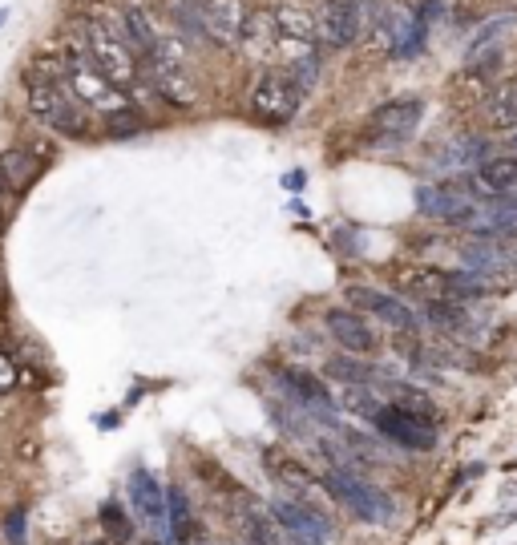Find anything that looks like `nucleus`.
Masks as SVG:
<instances>
[{"mask_svg":"<svg viewBox=\"0 0 517 545\" xmlns=\"http://www.w3.org/2000/svg\"><path fill=\"white\" fill-rule=\"evenodd\" d=\"M65 49L69 53H81L89 65H97L106 73L122 93H146V77H142V61L134 53V45L126 41L122 33V21L110 25V21H81L69 37H65Z\"/></svg>","mask_w":517,"mask_h":545,"instance_id":"obj_1","label":"nucleus"},{"mask_svg":"<svg viewBox=\"0 0 517 545\" xmlns=\"http://www.w3.org/2000/svg\"><path fill=\"white\" fill-rule=\"evenodd\" d=\"M33 69L37 73H45L49 81H57L65 93H73L89 114H101V118H114V114H122V109H130V97L101 73L97 65H89L81 53H61V57H41V61H33Z\"/></svg>","mask_w":517,"mask_h":545,"instance_id":"obj_2","label":"nucleus"},{"mask_svg":"<svg viewBox=\"0 0 517 545\" xmlns=\"http://www.w3.org/2000/svg\"><path fill=\"white\" fill-rule=\"evenodd\" d=\"M25 105H29V114L41 126H49L53 134H65V138H85L89 134V109L73 93H65L57 81L37 73L33 65L25 69Z\"/></svg>","mask_w":517,"mask_h":545,"instance_id":"obj_3","label":"nucleus"},{"mask_svg":"<svg viewBox=\"0 0 517 545\" xmlns=\"http://www.w3.org/2000/svg\"><path fill=\"white\" fill-rule=\"evenodd\" d=\"M303 85L279 65V69H267L255 85H251V114L263 122V126H287L299 105H303Z\"/></svg>","mask_w":517,"mask_h":545,"instance_id":"obj_4","label":"nucleus"},{"mask_svg":"<svg viewBox=\"0 0 517 545\" xmlns=\"http://www.w3.org/2000/svg\"><path fill=\"white\" fill-rule=\"evenodd\" d=\"M348 513H356L360 521H368V525H384L392 513H396V505H392V497L384 493V489H376L372 481H364V477H356L352 469H328L324 473V481H320Z\"/></svg>","mask_w":517,"mask_h":545,"instance_id":"obj_5","label":"nucleus"},{"mask_svg":"<svg viewBox=\"0 0 517 545\" xmlns=\"http://www.w3.org/2000/svg\"><path fill=\"white\" fill-rule=\"evenodd\" d=\"M425 118V101L421 97H396V101H384L372 109V118H368V142L372 146H400L408 142L412 134H417Z\"/></svg>","mask_w":517,"mask_h":545,"instance_id":"obj_6","label":"nucleus"},{"mask_svg":"<svg viewBox=\"0 0 517 545\" xmlns=\"http://www.w3.org/2000/svg\"><path fill=\"white\" fill-rule=\"evenodd\" d=\"M372 424H376L380 436H388L392 445H400L408 453H429L437 445V432H441L437 420H425L417 412H404L396 404H380V412L372 416Z\"/></svg>","mask_w":517,"mask_h":545,"instance_id":"obj_7","label":"nucleus"},{"mask_svg":"<svg viewBox=\"0 0 517 545\" xmlns=\"http://www.w3.org/2000/svg\"><path fill=\"white\" fill-rule=\"evenodd\" d=\"M126 493H130V509H134L138 525L154 541H170V509H166V489L158 485V477L146 469H134L126 481Z\"/></svg>","mask_w":517,"mask_h":545,"instance_id":"obj_8","label":"nucleus"},{"mask_svg":"<svg viewBox=\"0 0 517 545\" xmlns=\"http://www.w3.org/2000/svg\"><path fill=\"white\" fill-rule=\"evenodd\" d=\"M271 17L279 25V49H316V41H320V5L316 0H275Z\"/></svg>","mask_w":517,"mask_h":545,"instance_id":"obj_9","label":"nucleus"},{"mask_svg":"<svg viewBox=\"0 0 517 545\" xmlns=\"http://www.w3.org/2000/svg\"><path fill=\"white\" fill-rule=\"evenodd\" d=\"M417 210H421L425 218H437V223L461 227V231H469V227L481 223L477 198H469V194H461V190H453V186H421V190H417Z\"/></svg>","mask_w":517,"mask_h":545,"instance_id":"obj_10","label":"nucleus"},{"mask_svg":"<svg viewBox=\"0 0 517 545\" xmlns=\"http://www.w3.org/2000/svg\"><path fill=\"white\" fill-rule=\"evenodd\" d=\"M271 513H275V521H279V529L287 533L291 545H324L332 537L328 517L320 509H312L307 501H299V497H275Z\"/></svg>","mask_w":517,"mask_h":545,"instance_id":"obj_11","label":"nucleus"},{"mask_svg":"<svg viewBox=\"0 0 517 545\" xmlns=\"http://www.w3.org/2000/svg\"><path fill=\"white\" fill-rule=\"evenodd\" d=\"M202 29H206V41L215 45H239L243 37V25L251 17L247 0H190Z\"/></svg>","mask_w":517,"mask_h":545,"instance_id":"obj_12","label":"nucleus"},{"mask_svg":"<svg viewBox=\"0 0 517 545\" xmlns=\"http://www.w3.org/2000/svg\"><path fill=\"white\" fill-rule=\"evenodd\" d=\"M364 33V0H320V45L348 49Z\"/></svg>","mask_w":517,"mask_h":545,"instance_id":"obj_13","label":"nucleus"},{"mask_svg":"<svg viewBox=\"0 0 517 545\" xmlns=\"http://www.w3.org/2000/svg\"><path fill=\"white\" fill-rule=\"evenodd\" d=\"M348 303L360 311V315H372L396 332H417V311H412L400 295H388V291H376V287H348Z\"/></svg>","mask_w":517,"mask_h":545,"instance_id":"obj_14","label":"nucleus"},{"mask_svg":"<svg viewBox=\"0 0 517 545\" xmlns=\"http://www.w3.org/2000/svg\"><path fill=\"white\" fill-rule=\"evenodd\" d=\"M324 323H328L332 340H336L344 352H352V356H372V352L380 348V336L372 332V323H368L356 307H332V311L324 315Z\"/></svg>","mask_w":517,"mask_h":545,"instance_id":"obj_15","label":"nucleus"},{"mask_svg":"<svg viewBox=\"0 0 517 545\" xmlns=\"http://www.w3.org/2000/svg\"><path fill=\"white\" fill-rule=\"evenodd\" d=\"M239 49L255 61H279V25H275L271 9H251L243 37H239Z\"/></svg>","mask_w":517,"mask_h":545,"instance_id":"obj_16","label":"nucleus"},{"mask_svg":"<svg viewBox=\"0 0 517 545\" xmlns=\"http://www.w3.org/2000/svg\"><path fill=\"white\" fill-rule=\"evenodd\" d=\"M396 287L417 295L425 303H437V299H453V275L449 271H437V267H400L396 271Z\"/></svg>","mask_w":517,"mask_h":545,"instance_id":"obj_17","label":"nucleus"},{"mask_svg":"<svg viewBox=\"0 0 517 545\" xmlns=\"http://www.w3.org/2000/svg\"><path fill=\"white\" fill-rule=\"evenodd\" d=\"M239 509H243V533H247V545H291V541H287V533L279 529V521H275V513H271V509H259L251 497H243V501H239Z\"/></svg>","mask_w":517,"mask_h":545,"instance_id":"obj_18","label":"nucleus"},{"mask_svg":"<svg viewBox=\"0 0 517 545\" xmlns=\"http://www.w3.org/2000/svg\"><path fill=\"white\" fill-rule=\"evenodd\" d=\"M283 384L299 404L316 408V412H332V404H336L332 392L324 388V380L316 372H307V368H283Z\"/></svg>","mask_w":517,"mask_h":545,"instance_id":"obj_19","label":"nucleus"},{"mask_svg":"<svg viewBox=\"0 0 517 545\" xmlns=\"http://www.w3.org/2000/svg\"><path fill=\"white\" fill-rule=\"evenodd\" d=\"M41 174V158L33 150H5L0 154V186L9 194H21L25 186H33Z\"/></svg>","mask_w":517,"mask_h":545,"instance_id":"obj_20","label":"nucleus"},{"mask_svg":"<svg viewBox=\"0 0 517 545\" xmlns=\"http://www.w3.org/2000/svg\"><path fill=\"white\" fill-rule=\"evenodd\" d=\"M263 465H267V473L279 481V485H287L291 493H307L316 485V473L307 469L303 461H295L291 453H283V449H267L263 453Z\"/></svg>","mask_w":517,"mask_h":545,"instance_id":"obj_21","label":"nucleus"},{"mask_svg":"<svg viewBox=\"0 0 517 545\" xmlns=\"http://www.w3.org/2000/svg\"><path fill=\"white\" fill-rule=\"evenodd\" d=\"M477 178H481V186L493 190V194L517 190V154H489V158L477 166Z\"/></svg>","mask_w":517,"mask_h":545,"instance_id":"obj_22","label":"nucleus"},{"mask_svg":"<svg viewBox=\"0 0 517 545\" xmlns=\"http://www.w3.org/2000/svg\"><path fill=\"white\" fill-rule=\"evenodd\" d=\"M489 126L493 130H517V77L501 81L489 97Z\"/></svg>","mask_w":517,"mask_h":545,"instance_id":"obj_23","label":"nucleus"},{"mask_svg":"<svg viewBox=\"0 0 517 545\" xmlns=\"http://www.w3.org/2000/svg\"><path fill=\"white\" fill-rule=\"evenodd\" d=\"M166 509H170V541L190 545L194 541V513H190V501L178 485L166 489Z\"/></svg>","mask_w":517,"mask_h":545,"instance_id":"obj_24","label":"nucleus"},{"mask_svg":"<svg viewBox=\"0 0 517 545\" xmlns=\"http://www.w3.org/2000/svg\"><path fill=\"white\" fill-rule=\"evenodd\" d=\"M388 404H396V408H404V412H417V416L441 424V412H437V404L429 400V392L412 388V384H392V400H388Z\"/></svg>","mask_w":517,"mask_h":545,"instance_id":"obj_25","label":"nucleus"},{"mask_svg":"<svg viewBox=\"0 0 517 545\" xmlns=\"http://www.w3.org/2000/svg\"><path fill=\"white\" fill-rule=\"evenodd\" d=\"M324 372H328L332 380H344L348 388H364V384L376 380V368L364 364V360H356V356H340V360H332Z\"/></svg>","mask_w":517,"mask_h":545,"instance_id":"obj_26","label":"nucleus"},{"mask_svg":"<svg viewBox=\"0 0 517 545\" xmlns=\"http://www.w3.org/2000/svg\"><path fill=\"white\" fill-rule=\"evenodd\" d=\"M101 525H106L110 541H130V537H134V525L126 521V513H122V505H118V501H110L106 509H101Z\"/></svg>","mask_w":517,"mask_h":545,"instance_id":"obj_27","label":"nucleus"},{"mask_svg":"<svg viewBox=\"0 0 517 545\" xmlns=\"http://www.w3.org/2000/svg\"><path fill=\"white\" fill-rule=\"evenodd\" d=\"M17 384H21V368H17V360H13L9 352H0V396L17 392Z\"/></svg>","mask_w":517,"mask_h":545,"instance_id":"obj_28","label":"nucleus"},{"mask_svg":"<svg viewBox=\"0 0 517 545\" xmlns=\"http://www.w3.org/2000/svg\"><path fill=\"white\" fill-rule=\"evenodd\" d=\"M106 122H110L114 134H138V130H142V118L130 114V109H122V114H114V118H106Z\"/></svg>","mask_w":517,"mask_h":545,"instance_id":"obj_29","label":"nucleus"},{"mask_svg":"<svg viewBox=\"0 0 517 545\" xmlns=\"http://www.w3.org/2000/svg\"><path fill=\"white\" fill-rule=\"evenodd\" d=\"M509 146H513V154H517V130H513V134H509Z\"/></svg>","mask_w":517,"mask_h":545,"instance_id":"obj_30","label":"nucleus"},{"mask_svg":"<svg viewBox=\"0 0 517 545\" xmlns=\"http://www.w3.org/2000/svg\"><path fill=\"white\" fill-rule=\"evenodd\" d=\"M89 545H110V541H89Z\"/></svg>","mask_w":517,"mask_h":545,"instance_id":"obj_31","label":"nucleus"}]
</instances>
